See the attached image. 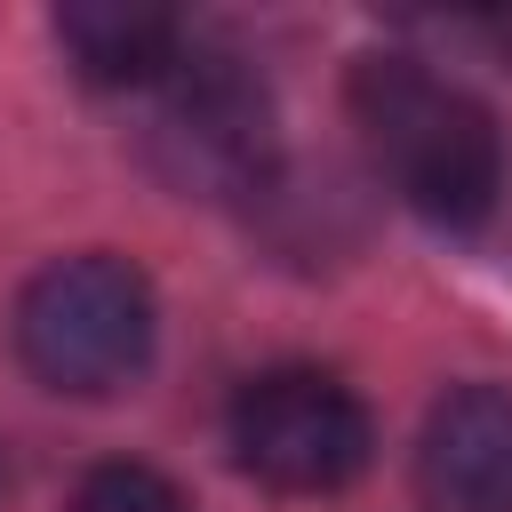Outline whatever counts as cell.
Here are the masks:
<instances>
[{"instance_id": "cell-1", "label": "cell", "mask_w": 512, "mask_h": 512, "mask_svg": "<svg viewBox=\"0 0 512 512\" xmlns=\"http://www.w3.org/2000/svg\"><path fill=\"white\" fill-rule=\"evenodd\" d=\"M376 176L432 224H480L504 200V128L480 96L416 56H360L344 80Z\"/></svg>"}, {"instance_id": "cell-2", "label": "cell", "mask_w": 512, "mask_h": 512, "mask_svg": "<svg viewBox=\"0 0 512 512\" xmlns=\"http://www.w3.org/2000/svg\"><path fill=\"white\" fill-rule=\"evenodd\" d=\"M152 280L128 256H56L16 296V352L48 392L104 400L144 376L152 360Z\"/></svg>"}, {"instance_id": "cell-3", "label": "cell", "mask_w": 512, "mask_h": 512, "mask_svg": "<svg viewBox=\"0 0 512 512\" xmlns=\"http://www.w3.org/2000/svg\"><path fill=\"white\" fill-rule=\"evenodd\" d=\"M272 96L264 80L232 56L208 48L192 32V48L176 56V72L152 88V160L176 192L200 200H248L272 184Z\"/></svg>"}, {"instance_id": "cell-4", "label": "cell", "mask_w": 512, "mask_h": 512, "mask_svg": "<svg viewBox=\"0 0 512 512\" xmlns=\"http://www.w3.org/2000/svg\"><path fill=\"white\" fill-rule=\"evenodd\" d=\"M232 464L280 496H336L368 472L376 456V424L360 408L352 384L320 376V368H264L232 392L224 416Z\"/></svg>"}, {"instance_id": "cell-5", "label": "cell", "mask_w": 512, "mask_h": 512, "mask_svg": "<svg viewBox=\"0 0 512 512\" xmlns=\"http://www.w3.org/2000/svg\"><path fill=\"white\" fill-rule=\"evenodd\" d=\"M416 496L424 512H512V392L456 384L432 400L416 432Z\"/></svg>"}, {"instance_id": "cell-6", "label": "cell", "mask_w": 512, "mask_h": 512, "mask_svg": "<svg viewBox=\"0 0 512 512\" xmlns=\"http://www.w3.org/2000/svg\"><path fill=\"white\" fill-rule=\"evenodd\" d=\"M56 40L88 88H160L192 48V24L144 0H72L56 8Z\"/></svg>"}, {"instance_id": "cell-7", "label": "cell", "mask_w": 512, "mask_h": 512, "mask_svg": "<svg viewBox=\"0 0 512 512\" xmlns=\"http://www.w3.org/2000/svg\"><path fill=\"white\" fill-rule=\"evenodd\" d=\"M72 512H184L176 480L152 472V464H96L72 496Z\"/></svg>"}, {"instance_id": "cell-8", "label": "cell", "mask_w": 512, "mask_h": 512, "mask_svg": "<svg viewBox=\"0 0 512 512\" xmlns=\"http://www.w3.org/2000/svg\"><path fill=\"white\" fill-rule=\"evenodd\" d=\"M0 496H8V456H0Z\"/></svg>"}]
</instances>
